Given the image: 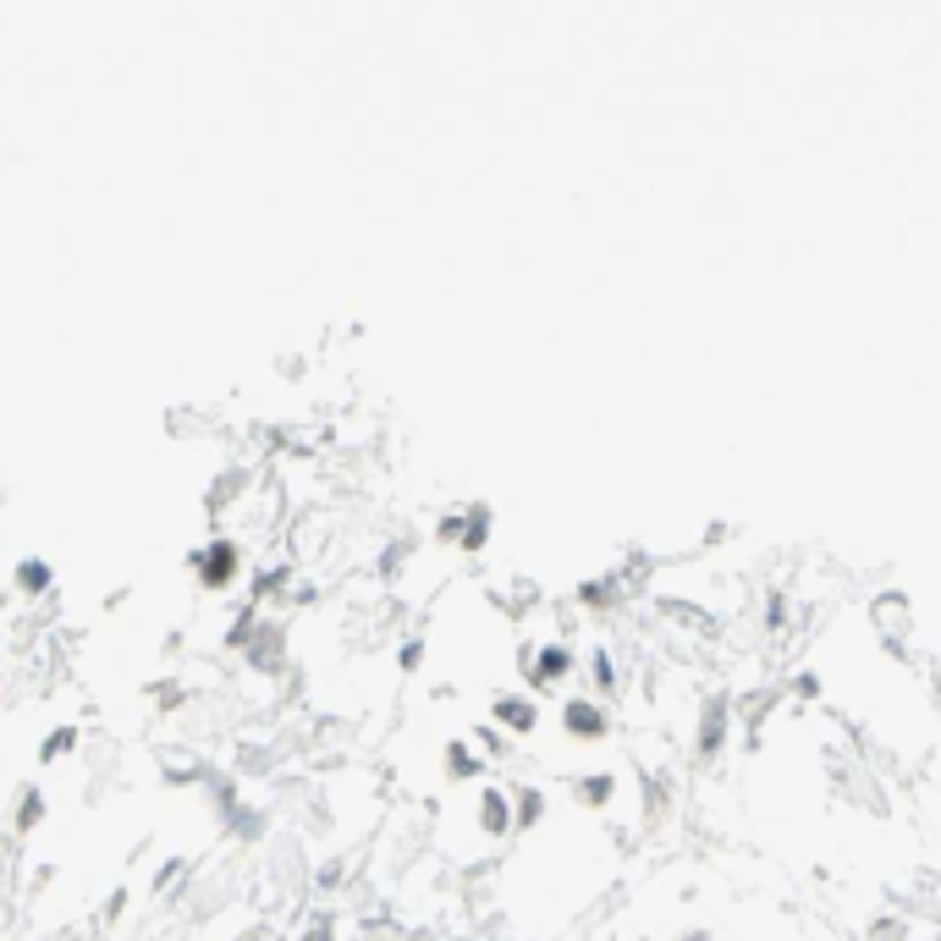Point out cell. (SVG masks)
<instances>
[{"instance_id":"1","label":"cell","mask_w":941,"mask_h":941,"mask_svg":"<svg viewBox=\"0 0 941 941\" xmlns=\"http://www.w3.org/2000/svg\"><path fill=\"white\" fill-rule=\"evenodd\" d=\"M188 578L204 589V594H231L242 578H248V545L231 535V529H210L188 556H183Z\"/></svg>"},{"instance_id":"7","label":"cell","mask_w":941,"mask_h":941,"mask_svg":"<svg viewBox=\"0 0 941 941\" xmlns=\"http://www.w3.org/2000/svg\"><path fill=\"white\" fill-rule=\"evenodd\" d=\"M77 743H83V727H77V722H55V727H45V738H39V760L55 765V760H66Z\"/></svg>"},{"instance_id":"3","label":"cell","mask_w":941,"mask_h":941,"mask_svg":"<svg viewBox=\"0 0 941 941\" xmlns=\"http://www.w3.org/2000/svg\"><path fill=\"white\" fill-rule=\"evenodd\" d=\"M7 584H12V594H23V601H45V594L55 589V567H50V556H17Z\"/></svg>"},{"instance_id":"4","label":"cell","mask_w":941,"mask_h":941,"mask_svg":"<svg viewBox=\"0 0 941 941\" xmlns=\"http://www.w3.org/2000/svg\"><path fill=\"white\" fill-rule=\"evenodd\" d=\"M479 771H485V760H479L463 738L441 743V777H447V782H468V777H479Z\"/></svg>"},{"instance_id":"2","label":"cell","mask_w":941,"mask_h":941,"mask_svg":"<svg viewBox=\"0 0 941 941\" xmlns=\"http://www.w3.org/2000/svg\"><path fill=\"white\" fill-rule=\"evenodd\" d=\"M45 815H50V799H45V788L23 782V788L12 793V804H7V831H12V837H34V831L45 826Z\"/></svg>"},{"instance_id":"6","label":"cell","mask_w":941,"mask_h":941,"mask_svg":"<svg viewBox=\"0 0 941 941\" xmlns=\"http://www.w3.org/2000/svg\"><path fill=\"white\" fill-rule=\"evenodd\" d=\"M474 815H479V831H490V837H506L512 831V804H506L501 788H485L479 804H474Z\"/></svg>"},{"instance_id":"5","label":"cell","mask_w":941,"mask_h":941,"mask_svg":"<svg viewBox=\"0 0 941 941\" xmlns=\"http://www.w3.org/2000/svg\"><path fill=\"white\" fill-rule=\"evenodd\" d=\"M490 716H495L501 727H512V732H529L540 711H535L529 694H495V700H490Z\"/></svg>"},{"instance_id":"8","label":"cell","mask_w":941,"mask_h":941,"mask_svg":"<svg viewBox=\"0 0 941 941\" xmlns=\"http://www.w3.org/2000/svg\"><path fill=\"white\" fill-rule=\"evenodd\" d=\"M424 650H430V644H424V633H407V639H397V672H418L424 666Z\"/></svg>"}]
</instances>
